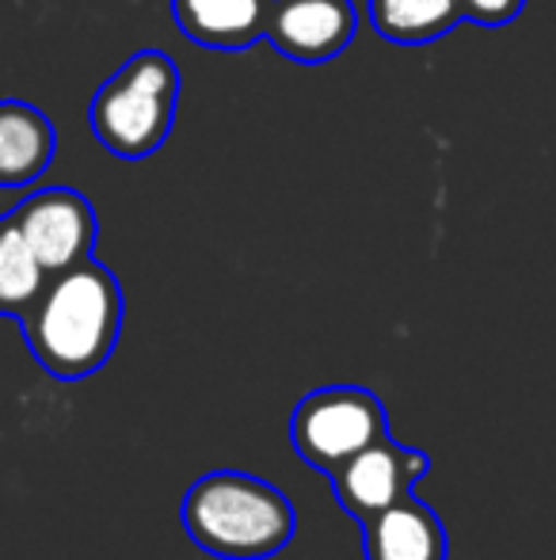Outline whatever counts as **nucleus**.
<instances>
[{"mask_svg":"<svg viewBox=\"0 0 556 560\" xmlns=\"http://www.w3.org/2000/svg\"><path fill=\"white\" fill-rule=\"evenodd\" d=\"M358 8L351 0H271L263 38L297 66L332 61L355 43Z\"/></svg>","mask_w":556,"mask_h":560,"instance_id":"obj_7","label":"nucleus"},{"mask_svg":"<svg viewBox=\"0 0 556 560\" xmlns=\"http://www.w3.org/2000/svg\"><path fill=\"white\" fill-rule=\"evenodd\" d=\"M271 0H171L176 27L206 50H248L263 38Z\"/></svg>","mask_w":556,"mask_h":560,"instance_id":"obj_10","label":"nucleus"},{"mask_svg":"<svg viewBox=\"0 0 556 560\" xmlns=\"http://www.w3.org/2000/svg\"><path fill=\"white\" fill-rule=\"evenodd\" d=\"M363 553L366 560H446L450 541L442 518L416 495H404L401 503L363 523Z\"/></svg>","mask_w":556,"mask_h":560,"instance_id":"obj_8","label":"nucleus"},{"mask_svg":"<svg viewBox=\"0 0 556 560\" xmlns=\"http://www.w3.org/2000/svg\"><path fill=\"white\" fill-rule=\"evenodd\" d=\"M461 20L481 23V27H504L527 8V0H458Z\"/></svg>","mask_w":556,"mask_h":560,"instance_id":"obj_13","label":"nucleus"},{"mask_svg":"<svg viewBox=\"0 0 556 560\" xmlns=\"http://www.w3.org/2000/svg\"><path fill=\"white\" fill-rule=\"evenodd\" d=\"M427 454L393 443L386 435L381 443L366 446L363 454H355L347 465H340L332 472V492L351 518L370 523L374 515H381L386 508H393L404 495L416 492V485L427 477Z\"/></svg>","mask_w":556,"mask_h":560,"instance_id":"obj_6","label":"nucleus"},{"mask_svg":"<svg viewBox=\"0 0 556 560\" xmlns=\"http://www.w3.org/2000/svg\"><path fill=\"white\" fill-rule=\"evenodd\" d=\"M366 12L374 31L397 46L438 43L461 20L458 0H366Z\"/></svg>","mask_w":556,"mask_h":560,"instance_id":"obj_11","label":"nucleus"},{"mask_svg":"<svg viewBox=\"0 0 556 560\" xmlns=\"http://www.w3.org/2000/svg\"><path fill=\"white\" fill-rule=\"evenodd\" d=\"M179 104V69L164 50H138L92 96L88 126L119 161H145L168 141Z\"/></svg>","mask_w":556,"mask_h":560,"instance_id":"obj_3","label":"nucleus"},{"mask_svg":"<svg viewBox=\"0 0 556 560\" xmlns=\"http://www.w3.org/2000/svg\"><path fill=\"white\" fill-rule=\"evenodd\" d=\"M20 328L46 374L66 382L96 374L122 332L119 279L99 259L50 275L38 302L20 317Z\"/></svg>","mask_w":556,"mask_h":560,"instance_id":"obj_1","label":"nucleus"},{"mask_svg":"<svg viewBox=\"0 0 556 560\" xmlns=\"http://www.w3.org/2000/svg\"><path fill=\"white\" fill-rule=\"evenodd\" d=\"M46 282L50 275L38 264L31 244L23 241L20 225L12 218H0V313L20 320L38 302Z\"/></svg>","mask_w":556,"mask_h":560,"instance_id":"obj_12","label":"nucleus"},{"mask_svg":"<svg viewBox=\"0 0 556 560\" xmlns=\"http://www.w3.org/2000/svg\"><path fill=\"white\" fill-rule=\"evenodd\" d=\"M54 122L23 100H0V191H23L50 168Z\"/></svg>","mask_w":556,"mask_h":560,"instance_id":"obj_9","label":"nucleus"},{"mask_svg":"<svg viewBox=\"0 0 556 560\" xmlns=\"http://www.w3.org/2000/svg\"><path fill=\"white\" fill-rule=\"evenodd\" d=\"M389 435L386 405L363 385H324L297 400L289 416V439L301 462L332 477L366 446Z\"/></svg>","mask_w":556,"mask_h":560,"instance_id":"obj_4","label":"nucleus"},{"mask_svg":"<svg viewBox=\"0 0 556 560\" xmlns=\"http://www.w3.org/2000/svg\"><path fill=\"white\" fill-rule=\"evenodd\" d=\"M8 218L20 225L23 241L31 244L46 275L69 271V267L92 259L99 222L92 202L73 187H43V191L27 195Z\"/></svg>","mask_w":556,"mask_h":560,"instance_id":"obj_5","label":"nucleus"},{"mask_svg":"<svg viewBox=\"0 0 556 560\" xmlns=\"http://www.w3.org/2000/svg\"><path fill=\"white\" fill-rule=\"evenodd\" d=\"M184 526L199 549L225 560H263L289 546L297 530L294 503L252 472L217 469L184 495Z\"/></svg>","mask_w":556,"mask_h":560,"instance_id":"obj_2","label":"nucleus"}]
</instances>
